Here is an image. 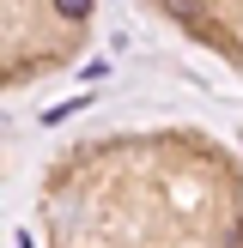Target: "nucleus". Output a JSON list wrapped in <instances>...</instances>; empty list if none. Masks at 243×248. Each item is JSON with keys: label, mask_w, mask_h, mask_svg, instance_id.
Returning a JSON list of instances; mask_svg holds the SVG:
<instances>
[{"label": "nucleus", "mask_w": 243, "mask_h": 248, "mask_svg": "<svg viewBox=\"0 0 243 248\" xmlns=\"http://www.w3.org/2000/svg\"><path fill=\"white\" fill-rule=\"evenodd\" d=\"M55 12H61V18H73V24H79L85 12H91V0H55Z\"/></svg>", "instance_id": "2"}, {"label": "nucleus", "mask_w": 243, "mask_h": 248, "mask_svg": "<svg viewBox=\"0 0 243 248\" xmlns=\"http://www.w3.org/2000/svg\"><path fill=\"white\" fill-rule=\"evenodd\" d=\"M164 12H176L182 24H201V0H158Z\"/></svg>", "instance_id": "1"}]
</instances>
